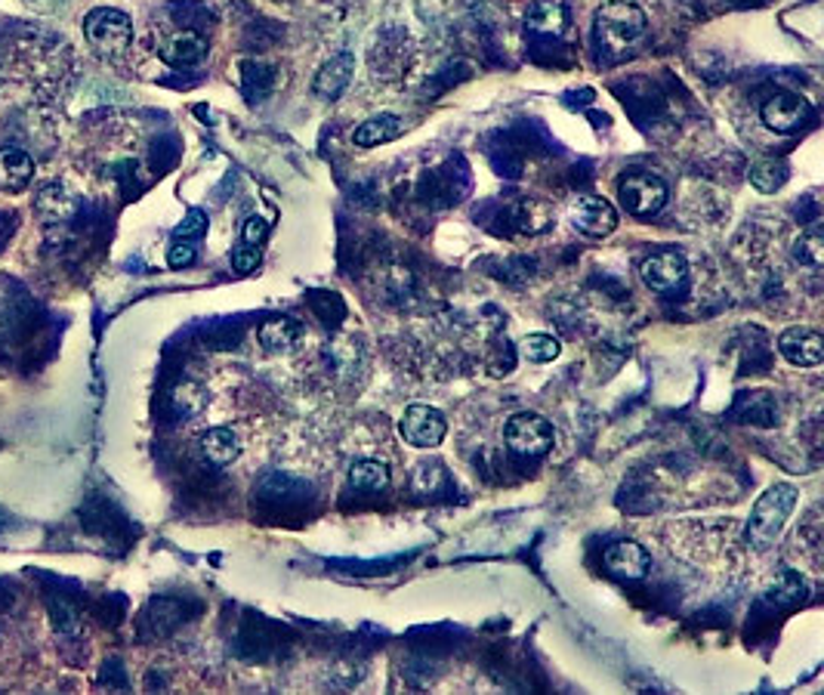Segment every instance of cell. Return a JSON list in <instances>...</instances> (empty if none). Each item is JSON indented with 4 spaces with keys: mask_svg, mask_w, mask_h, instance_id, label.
<instances>
[{
    "mask_svg": "<svg viewBox=\"0 0 824 695\" xmlns=\"http://www.w3.org/2000/svg\"><path fill=\"white\" fill-rule=\"evenodd\" d=\"M797 501H800V491L790 483H775L756 498L751 520H747V544L754 547L756 554L773 551L775 541L781 538V532L788 525Z\"/></svg>",
    "mask_w": 824,
    "mask_h": 695,
    "instance_id": "1",
    "label": "cell"
},
{
    "mask_svg": "<svg viewBox=\"0 0 824 695\" xmlns=\"http://www.w3.org/2000/svg\"><path fill=\"white\" fill-rule=\"evenodd\" d=\"M593 25H596V37H600L602 47L612 53H620L627 50V47H634L636 40L646 35L649 19L630 0H608V3H602L600 10H596Z\"/></svg>",
    "mask_w": 824,
    "mask_h": 695,
    "instance_id": "2",
    "label": "cell"
},
{
    "mask_svg": "<svg viewBox=\"0 0 824 695\" xmlns=\"http://www.w3.org/2000/svg\"><path fill=\"white\" fill-rule=\"evenodd\" d=\"M86 44L103 56H120L134 44V22L124 10L115 7H96L84 19Z\"/></svg>",
    "mask_w": 824,
    "mask_h": 695,
    "instance_id": "3",
    "label": "cell"
},
{
    "mask_svg": "<svg viewBox=\"0 0 824 695\" xmlns=\"http://www.w3.org/2000/svg\"><path fill=\"white\" fill-rule=\"evenodd\" d=\"M503 442L510 445V452L522 457H544L556 442L553 424L547 417L534 415V412H519L503 424Z\"/></svg>",
    "mask_w": 824,
    "mask_h": 695,
    "instance_id": "4",
    "label": "cell"
},
{
    "mask_svg": "<svg viewBox=\"0 0 824 695\" xmlns=\"http://www.w3.org/2000/svg\"><path fill=\"white\" fill-rule=\"evenodd\" d=\"M618 198L627 213L634 217H654L668 205V183L661 176L634 171L618 183Z\"/></svg>",
    "mask_w": 824,
    "mask_h": 695,
    "instance_id": "5",
    "label": "cell"
},
{
    "mask_svg": "<svg viewBox=\"0 0 824 695\" xmlns=\"http://www.w3.org/2000/svg\"><path fill=\"white\" fill-rule=\"evenodd\" d=\"M398 433L414 449H436L448 433V420L432 405H408L398 420Z\"/></svg>",
    "mask_w": 824,
    "mask_h": 695,
    "instance_id": "6",
    "label": "cell"
},
{
    "mask_svg": "<svg viewBox=\"0 0 824 695\" xmlns=\"http://www.w3.org/2000/svg\"><path fill=\"white\" fill-rule=\"evenodd\" d=\"M639 276L646 281V288H652L658 294H668V291H676L686 281L688 263L680 251H658V254L642 260Z\"/></svg>",
    "mask_w": 824,
    "mask_h": 695,
    "instance_id": "7",
    "label": "cell"
},
{
    "mask_svg": "<svg viewBox=\"0 0 824 695\" xmlns=\"http://www.w3.org/2000/svg\"><path fill=\"white\" fill-rule=\"evenodd\" d=\"M571 223L590 239H605V235H612L618 229V210H615L612 201L590 195V198H581L571 208Z\"/></svg>",
    "mask_w": 824,
    "mask_h": 695,
    "instance_id": "8",
    "label": "cell"
},
{
    "mask_svg": "<svg viewBox=\"0 0 824 695\" xmlns=\"http://www.w3.org/2000/svg\"><path fill=\"white\" fill-rule=\"evenodd\" d=\"M778 352L797 368H819L824 362V337L812 328H788L778 337Z\"/></svg>",
    "mask_w": 824,
    "mask_h": 695,
    "instance_id": "9",
    "label": "cell"
},
{
    "mask_svg": "<svg viewBox=\"0 0 824 695\" xmlns=\"http://www.w3.org/2000/svg\"><path fill=\"white\" fill-rule=\"evenodd\" d=\"M759 118L775 134H790V130H797L809 118V103L803 96H797V93H775V96H769L763 103Z\"/></svg>",
    "mask_w": 824,
    "mask_h": 695,
    "instance_id": "10",
    "label": "cell"
},
{
    "mask_svg": "<svg viewBox=\"0 0 824 695\" xmlns=\"http://www.w3.org/2000/svg\"><path fill=\"white\" fill-rule=\"evenodd\" d=\"M602 559H605L608 572L618 575V578H627V581H639V578H646L649 569H652V556L636 541H615V544H608Z\"/></svg>",
    "mask_w": 824,
    "mask_h": 695,
    "instance_id": "11",
    "label": "cell"
},
{
    "mask_svg": "<svg viewBox=\"0 0 824 695\" xmlns=\"http://www.w3.org/2000/svg\"><path fill=\"white\" fill-rule=\"evenodd\" d=\"M352 74H356V56H352L349 50L337 53V56H334L330 62H325L322 71L315 74L312 93H315L322 103H330V100H337V96L349 88Z\"/></svg>",
    "mask_w": 824,
    "mask_h": 695,
    "instance_id": "12",
    "label": "cell"
},
{
    "mask_svg": "<svg viewBox=\"0 0 824 695\" xmlns=\"http://www.w3.org/2000/svg\"><path fill=\"white\" fill-rule=\"evenodd\" d=\"M207 56V40L195 32H176L173 37L164 40L161 47V59L173 66V69H192L198 62H205Z\"/></svg>",
    "mask_w": 824,
    "mask_h": 695,
    "instance_id": "13",
    "label": "cell"
},
{
    "mask_svg": "<svg viewBox=\"0 0 824 695\" xmlns=\"http://www.w3.org/2000/svg\"><path fill=\"white\" fill-rule=\"evenodd\" d=\"M198 449H201V457H205L207 464H213V467H229V464H235L241 454V439L235 430H229V427H213V430H207L201 439H198Z\"/></svg>",
    "mask_w": 824,
    "mask_h": 695,
    "instance_id": "14",
    "label": "cell"
},
{
    "mask_svg": "<svg viewBox=\"0 0 824 695\" xmlns=\"http://www.w3.org/2000/svg\"><path fill=\"white\" fill-rule=\"evenodd\" d=\"M35 208L47 223H66V220L74 217V210H78V198H74V192L66 183L56 179V183L37 192Z\"/></svg>",
    "mask_w": 824,
    "mask_h": 695,
    "instance_id": "15",
    "label": "cell"
},
{
    "mask_svg": "<svg viewBox=\"0 0 824 695\" xmlns=\"http://www.w3.org/2000/svg\"><path fill=\"white\" fill-rule=\"evenodd\" d=\"M405 121L393 115V112H380V115H371L368 121H361L352 134V142L359 149H371V146H383V142H393L398 134H402Z\"/></svg>",
    "mask_w": 824,
    "mask_h": 695,
    "instance_id": "16",
    "label": "cell"
},
{
    "mask_svg": "<svg viewBox=\"0 0 824 695\" xmlns=\"http://www.w3.org/2000/svg\"><path fill=\"white\" fill-rule=\"evenodd\" d=\"M35 176V161L22 149H0V189L22 192Z\"/></svg>",
    "mask_w": 824,
    "mask_h": 695,
    "instance_id": "17",
    "label": "cell"
},
{
    "mask_svg": "<svg viewBox=\"0 0 824 695\" xmlns=\"http://www.w3.org/2000/svg\"><path fill=\"white\" fill-rule=\"evenodd\" d=\"M525 25L537 35H562L568 25L566 7L559 0H537L525 13Z\"/></svg>",
    "mask_w": 824,
    "mask_h": 695,
    "instance_id": "18",
    "label": "cell"
},
{
    "mask_svg": "<svg viewBox=\"0 0 824 695\" xmlns=\"http://www.w3.org/2000/svg\"><path fill=\"white\" fill-rule=\"evenodd\" d=\"M349 486L356 491H364V495H380V491L390 488V467L380 464V461H371V457L356 461L349 467Z\"/></svg>",
    "mask_w": 824,
    "mask_h": 695,
    "instance_id": "19",
    "label": "cell"
},
{
    "mask_svg": "<svg viewBox=\"0 0 824 695\" xmlns=\"http://www.w3.org/2000/svg\"><path fill=\"white\" fill-rule=\"evenodd\" d=\"M300 322H293V318H269V322H263L257 331L259 344L269 349V352H285V349H291L297 340H300Z\"/></svg>",
    "mask_w": 824,
    "mask_h": 695,
    "instance_id": "20",
    "label": "cell"
},
{
    "mask_svg": "<svg viewBox=\"0 0 824 695\" xmlns=\"http://www.w3.org/2000/svg\"><path fill=\"white\" fill-rule=\"evenodd\" d=\"M522 356L529 359V362H537V366H547L553 359H559V352H562V344L553 337V334H529L525 340H522Z\"/></svg>",
    "mask_w": 824,
    "mask_h": 695,
    "instance_id": "21",
    "label": "cell"
},
{
    "mask_svg": "<svg viewBox=\"0 0 824 695\" xmlns=\"http://www.w3.org/2000/svg\"><path fill=\"white\" fill-rule=\"evenodd\" d=\"M788 179V164L775 161V158H766V161H756L751 167V183H754L759 192H775L785 186Z\"/></svg>",
    "mask_w": 824,
    "mask_h": 695,
    "instance_id": "22",
    "label": "cell"
},
{
    "mask_svg": "<svg viewBox=\"0 0 824 695\" xmlns=\"http://www.w3.org/2000/svg\"><path fill=\"white\" fill-rule=\"evenodd\" d=\"M793 257L803 263V266H812V269H819L824 260L822 254V235L819 232H809L806 239H800L797 242V251H793Z\"/></svg>",
    "mask_w": 824,
    "mask_h": 695,
    "instance_id": "23",
    "label": "cell"
},
{
    "mask_svg": "<svg viewBox=\"0 0 824 695\" xmlns=\"http://www.w3.org/2000/svg\"><path fill=\"white\" fill-rule=\"evenodd\" d=\"M781 581H785L788 588L773 584V588L766 591V600H769V603H778V606H781V603H785V593H788V603H793L797 596H803V581H800V575L785 569V572H781Z\"/></svg>",
    "mask_w": 824,
    "mask_h": 695,
    "instance_id": "24",
    "label": "cell"
},
{
    "mask_svg": "<svg viewBox=\"0 0 824 695\" xmlns=\"http://www.w3.org/2000/svg\"><path fill=\"white\" fill-rule=\"evenodd\" d=\"M266 235H269V223H266L263 217H247V220H244V227H241V244L259 247V244L266 242Z\"/></svg>",
    "mask_w": 824,
    "mask_h": 695,
    "instance_id": "25",
    "label": "cell"
},
{
    "mask_svg": "<svg viewBox=\"0 0 824 695\" xmlns=\"http://www.w3.org/2000/svg\"><path fill=\"white\" fill-rule=\"evenodd\" d=\"M259 263V247H247V244H239L235 254H232V266L235 273H251Z\"/></svg>",
    "mask_w": 824,
    "mask_h": 695,
    "instance_id": "26",
    "label": "cell"
},
{
    "mask_svg": "<svg viewBox=\"0 0 824 695\" xmlns=\"http://www.w3.org/2000/svg\"><path fill=\"white\" fill-rule=\"evenodd\" d=\"M167 263H171L173 269L192 266L195 263V247L189 242H173L171 251H167Z\"/></svg>",
    "mask_w": 824,
    "mask_h": 695,
    "instance_id": "27",
    "label": "cell"
},
{
    "mask_svg": "<svg viewBox=\"0 0 824 695\" xmlns=\"http://www.w3.org/2000/svg\"><path fill=\"white\" fill-rule=\"evenodd\" d=\"M205 223H207L205 213H201V210H192L189 220L176 229V235H179V239H186V235H201V232H205Z\"/></svg>",
    "mask_w": 824,
    "mask_h": 695,
    "instance_id": "28",
    "label": "cell"
}]
</instances>
